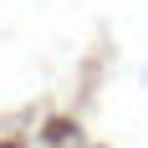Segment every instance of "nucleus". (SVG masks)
<instances>
[{"mask_svg": "<svg viewBox=\"0 0 148 148\" xmlns=\"http://www.w3.org/2000/svg\"><path fill=\"white\" fill-rule=\"evenodd\" d=\"M72 133V128H66V123H51V128H46V143H61V138Z\"/></svg>", "mask_w": 148, "mask_h": 148, "instance_id": "obj_1", "label": "nucleus"}, {"mask_svg": "<svg viewBox=\"0 0 148 148\" xmlns=\"http://www.w3.org/2000/svg\"><path fill=\"white\" fill-rule=\"evenodd\" d=\"M0 148H26V143H15V138H5V143H0Z\"/></svg>", "mask_w": 148, "mask_h": 148, "instance_id": "obj_2", "label": "nucleus"}]
</instances>
